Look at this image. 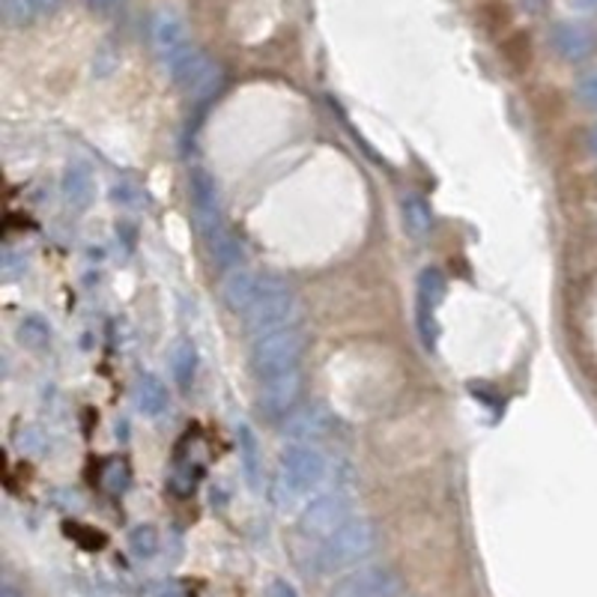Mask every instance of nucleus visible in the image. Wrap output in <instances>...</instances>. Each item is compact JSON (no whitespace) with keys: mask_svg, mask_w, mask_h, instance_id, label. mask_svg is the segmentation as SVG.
Masks as SVG:
<instances>
[{"mask_svg":"<svg viewBox=\"0 0 597 597\" xmlns=\"http://www.w3.org/2000/svg\"><path fill=\"white\" fill-rule=\"evenodd\" d=\"M189 191L191 206H194V218H198L201 237L203 242H206L209 254H213V261L218 263L225 272L237 269L239 257H242V249H239V242L225 225V215H221V194H218V186H215L213 174L203 170V167H191Z\"/></svg>","mask_w":597,"mask_h":597,"instance_id":"1","label":"nucleus"},{"mask_svg":"<svg viewBox=\"0 0 597 597\" xmlns=\"http://www.w3.org/2000/svg\"><path fill=\"white\" fill-rule=\"evenodd\" d=\"M377 547V529L368 517H350L338 532L322 537L314 549V568L317 573H338L356 568Z\"/></svg>","mask_w":597,"mask_h":597,"instance_id":"2","label":"nucleus"},{"mask_svg":"<svg viewBox=\"0 0 597 597\" xmlns=\"http://www.w3.org/2000/svg\"><path fill=\"white\" fill-rule=\"evenodd\" d=\"M290 326H298L296 290L281 278H275V275H261L257 296H254L249 314H245V329H249L251 338H263V334L281 332Z\"/></svg>","mask_w":597,"mask_h":597,"instance_id":"3","label":"nucleus"},{"mask_svg":"<svg viewBox=\"0 0 597 597\" xmlns=\"http://www.w3.org/2000/svg\"><path fill=\"white\" fill-rule=\"evenodd\" d=\"M326 478V457L314 442H293L278 457V475H275V496L281 505L308 496Z\"/></svg>","mask_w":597,"mask_h":597,"instance_id":"4","label":"nucleus"},{"mask_svg":"<svg viewBox=\"0 0 597 597\" xmlns=\"http://www.w3.org/2000/svg\"><path fill=\"white\" fill-rule=\"evenodd\" d=\"M302 356H305V334L298 326H290L281 332L254 338L251 368L257 373V380H263V377L281 373V370L302 368Z\"/></svg>","mask_w":597,"mask_h":597,"instance_id":"5","label":"nucleus"},{"mask_svg":"<svg viewBox=\"0 0 597 597\" xmlns=\"http://www.w3.org/2000/svg\"><path fill=\"white\" fill-rule=\"evenodd\" d=\"M165 72L170 75V81L177 84L182 93L191 96L194 102L209 99L221 87V66L198 46H189L179 58L170 60Z\"/></svg>","mask_w":597,"mask_h":597,"instance_id":"6","label":"nucleus"},{"mask_svg":"<svg viewBox=\"0 0 597 597\" xmlns=\"http://www.w3.org/2000/svg\"><path fill=\"white\" fill-rule=\"evenodd\" d=\"M445 275L436 269V266H428L418 272V284H416V326H418V338L421 344L433 350L436 346V338H440V320L436 314L442 308V298H445Z\"/></svg>","mask_w":597,"mask_h":597,"instance_id":"7","label":"nucleus"},{"mask_svg":"<svg viewBox=\"0 0 597 597\" xmlns=\"http://www.w3.org/2000/svg\"><path fill=\"white\" fill-rule=\"evenodd\" d=\"M353 517V505L344 493H322L317 499H310L302 513H298V532L314 541H322Z\"/></svg>","mask_w":597,"mask_h":597,"instance_id":"8","label":"nucleus"},{"mask_svg":"<svg viewBox=\"0 0 597 597\" xmlns=\"http://www.w3.org/2000/svg\"><path fill=\"white\" fill-rule=\"evenodd\" d=\"M401 595V576L385 564H365L332 585L329 597H397Z\"/></svg>","mask_w":597,"mask_h":597,"instance_id":"9","label":"nucleus"},{"mask_svg":"<svg viewBox=\"0 0 597 597\" xmlns=\"http://www.w3.org/2000/svg\"><path fill=\"white\" fill-rule=\"evenodd\" d=\"M150 42H153L155 58L162 60V66H167L170 60L179 58L191 46L189 27L177 12L158 10L153 15V22H150Z\"/></svg>","mask_w":597,"mask_h":597,"instance_id":"10","label":"nucleus"},{"mask_svg":"<svg viewBox=\"0 0 597 597\" xmlns=\"http://www.w3.org/2000/svg\"><path fill=\"white\" fill-rule=\"evenodd\" d=\"M261 382V409L269 418H284L302 392V368L281 370L272 377H263Z\"/></svg>","mask_w":597,"mask_h":597,"instance_id":"11","label":"nucleus"},{"mask_svg":"<svg viewBox=\"0 0 597 597\" xmlns=\"http://www.w3.org/2000/svg\"><path fill=\"white\" fill-rule=\"evenodd\" d=\"M549 46L568 63H583L597 51V34L583 22H559L549 30Z\"/></svg>","mask_w":597,"mask_h":597,"instance_id":"12","label":"nucleus"},{"mask_svg":"<svg viewBox=\"0 0 597 597\" xmlns=\"http://www.w3.org/2000/svg\"><path fill=\"white\" fill-rule=\"evenodd\" d=\"M63 201L69 203L75 213H84L90 203H93L96 194V177L87 162H72L66 170H63Z\"/></svg>","mask_w":597,"mask_h":597,"instance_id":"13","label":"nucleus"},{"mask_svg":"<svg viewBox=\"0 0 597 597\" xmlns=\"http://www.w3.org/2000/svg\"><path fill=\"white\" fill-rule=\"evenodd\" d=\"M257 287H261V275H254L251 269H245V266L230 269L225 278V284H221V296H225L227 308L245 317L251 308V302L257 296Z\"/></svg>","mask_w":597,"mask_h":597,"instance_id":"14","label":"nucleus"},{"mask_svg":"<svg viewBox=\"0 0 597 597\" xmlns=\"http://www.w3.org/2000/svg\"><path fill=\"white\" fill-rule=\"evenodd\" d=\"M329 430V418L322 416V409L317 406H302L284 416V433L293 442H317L326 436Z\"/></svg>","mask_w":597,"mask_h":597,"instance_id":"15","label":"nucleus"},{"mask_svg":"<svg viewBox=\"0 0 597 597\" xmlns=\"http://www.w3.org/2000/svg\"><path fill=\"white\" fill-rule=\"evenodd\" d=\"M135 406L138 412L147 418H162L170 406V394H167V385L155 373H141L135 380Z\"/></svg>","mask_w":597,"mask_h":597,"instance_id":"16","label":"nucleus"},{"mask_svg":"<svg viewBox=\"0 0 597 597\" xmlns=\"http://www.w3.org/2000/svg\"><path fill=\"white\" fill-rule=\"evenodd\" d=\"M239 463H242V475L249 481L251 490H261L263 478V454L261 442L254 436V430L249 424H239Z\"/></svg>","mask_w":597,"mask_h":597,"instance_id":"17","label":"nucleus"},{"mask_svg":"<svg viewBox=\"0 0 597 597\" xmlns=\"http://www.w3.org/2000/svg\"><path fill=\"white\" fill-rule=\"evenodd\" d=\"M170 373L179 392H189L198 377V350L191 341H177L170 350Z\"/></svg>","mask_w":597,"mask_h":597,"instance_id":"18","label":"nucleus"},{"mask_svg":"<svg viewBox=\"0 0 597 597\" xmlns=\"http://www.w3.org/2000/svg\"><path fill=\"white\" fill-rule=\"evenodd\" d=\"M15 338H18V344H22L24 350H30L36 356H42V353L51 350V326H48L46 317H39V314H27V317L18 322Z\"/></svg>","mask_w":597,"mask_h":597,"instance_id":"19","label":"nucleus"},{"mask_svg":"<svg viewBox=\"0 0 597 597\" xmlns=\"http://www.w3.org/2000/svg\"><path fill=\"white\" fill-rule=\"evenodd\" d=\"M404 225L406 233L418 242H424V239L433 233V213H430V206L424 198H418V194H409L404 198Z\"/></svg>","mask_w":597,"mask_h":597,"instance_id":"20","label":"nucleus"},{"mask_svg":"<svg viewBox=\"0 0 597 597\" xmlns=\"http://www.w3.org/2000/svg\"><path fill=\"white\" fill-rule=\"evenodd\" d=\"M129 549L135 559H153L155 552H158V532H155V525H135L129 532Z\"/></svg>","mask_w":597,"mask_h":597,"instance_id":"21","label":"nucleus"},{"mask_svg":"<svg viewBox=\"0 0 597 597\" xmlns=\"http://www.w3.org/2000/svg\"><path fill=\"white\" fill-rule=\"evenodd\" d=\"M0 12H3V22L12 27H24L39 18L34 0H0Z\"/></svg>","mask_w":597,"mask_h":597,"instance_id":"22","label":"nucleus"},{"mask_svg":"<svg viewBox=\"0 0 597 597\" xmlns=\"http://www.w3.org/2000/svg\"><path fill=\"white\" fill-rule=\"evenodd\" d=\"M576 99H580L585 107L597 111V69L585 72L583 78H580V84H576Z\"/></svg>","mask_w":597,"mask_h":597,"instance_id":"23","label":"nucleus"},{"mask_svg":"<svg viewBox=\"0 0 597 597\" xmlns=\"http://www.w3.org/2000/svg\"><path fill=\"white\" fill-rule=\"evenodd\" d=\"M24 266H27V257L18 254V251L7 249V254H3V272H7V278H15L18 272H24Z\"/></svg>","mask_w":597,"mask_h":597,"instance_id":"24","label":"nucleus"},{"mask_svg":"<svg viewBox=\"0 0 597 597\" xmlns=\"http://www.w3.org/2000/svg\"><path fill=\"white\" fill-rule=\"evenodd\" d=\"M87 3H90V7L99 12H114V10H119L126 0H87Z\"/></svg>","mask_w":597,"mask_h":597,"instance_id":"25","label":"nucleus"},{"mask_svg":"<svg viewBox=\"0 0 597 597\" xmlns=\"http://www.w3.org/2000/svg\"><path fill=\"white\" fill-rule=\"evenodd\" d=\"M34 7L39 12V18H42V15H51V12L58 10L60 0H34Z\"/></svg>","mask_w":597,"mask_h":597,"instance_id":"26","label":"nucleus"},{"mask_svg":"<svg viewBox=\"0 0 597 597\" xmlns=\"http://www.w3.org/2000/svg\"><path fill=\"white\" fill-rule=\"evenodd\" d=\"M585 147H588V153L597 158V123L588 129V135H585Z\"/></svg>","mask_w":597,"mask_h":597,"instance_id":"27","label":"nucleus"},{"mask_svg":"<svg viewBox=\"0 0 597 597\" xmlns=\"http://www.w3.org/2000/svg\"><path fill=\"white\" fill-rule=\"evenodd\" d=\"M573 7L576 10H583V12H597V0H571Z\"/></svg>","mask_w":597,"mask_h":597,"instance_id":"28","label":"nucleus"},{"mask_svg":"<svg viewBox=\"0 0 597 597\" xmlns=\"http://www.w3.org/2000/svg\"><path fill=\"white\" fill-rule=\"evenodd\" d=\"M275 592H278V597H296L293 595V588L287 583H275Z\"/></svg>","mask_w":597,"mask_h":597,"instance_id":"29","label":"nucleus"},{"mask_svg":"<svg viewBox=\"0 0 597 597\" xmlns=\"http://www.w3.org/2000/svg\"><path fill=\"white\" fill-rule=\"evenodd\" d=\"M0 597H22V592H18L15 585L3 583V592H0Z\"/></svg>","mask_w":597,"mask_h":597,"instance_id":"30","label":"nucleus"}]
</instances>
